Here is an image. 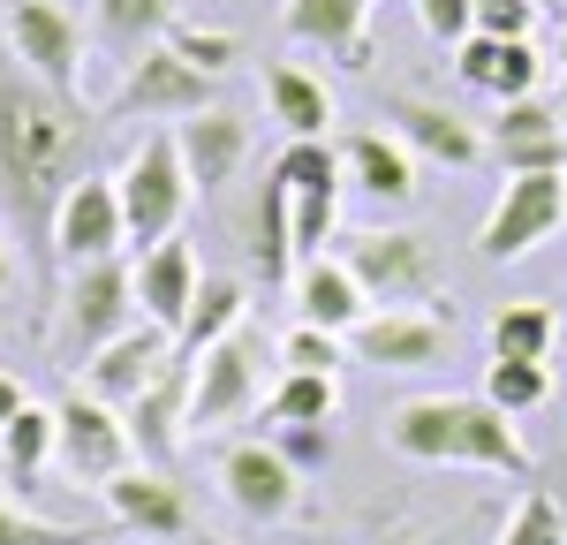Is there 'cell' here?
Returning a JSON list of instances; mask_svg holds the SVG:
<instances>
[{
  "instance_id": "6da1fadb",
  "label": "cell",
  "mask_w": 567,
  "mask_h": 545,
  "mask_svg": "<svg viewBox=\"0 0 567 545\" xmlns=\"http://www.w3.org/2000/svg\"><path fill=\"white\" fill-rule=\"evenodd\" d=\"M91 122L84 99L45 91L8 45H0V220L31 250V266L53 272V213L91 175Z\"/></svg>"
},
{
  "instance_id": "7a4b0ae2",
  "label": "cell",
  "mask_w": 567,
  "mask_h": 545,
  "mask_svg": "<svg viewBox=\"0 0 567 545\" xmlns=\"http://www.w3.org/2000/svg\"><path fill=\"white\" fill-rule=\"evenodd\" d=\"M386 448L401 462H424V470H439V462H470V470H499V477L537 470L515 417L492 409L484 394H416V402H401L386 417Z\"/></svg>"
},
{
  "instance_id": "3957f363",
  "label": "cell",
  "mask_w": 567,
  "mask_h": 545,
  "mask_svg": "<svg viewBox=\"0 0 567 545\" xmlns=\"http://www.w3.org/2000/svg\"><path fill=\"white\" fill-rule=\"evenodd\" d=\"M333 243H341L333 258L363 280L371 311H409V304L439 296L432 235H416V227H355V235H333Z\"/></svg>"
},
{
  "instance_id": "277c9868",
  "label": "cell",
  "mask_w": 567,
  "mask_h": 545,
  "mask_svg": "<svg viewBox=\"0 0 567 545\" xmlns=\"http://www.w3.org/2000/svg\"><path fill=\"white\" fill-rule=\"evenodd\" d=\"M122 220H130V243L136 250H159V243H175L182 213H189V167H182L175 152V130H152L144 144H130V160H122Z\"/></svg>"
},
{
  "instance_id": "5b68a950",
  "label": "cell",
  "mask_w": 567,
  "mask_h": 545,
  "mask_svg": "<svg viewBox=\"0 0 567 545\" xmlns=\"http://www.w3.org/2000/svg\"><path fill=\"white\" fill-rule=\"evenodd\" d=\"M53 311H61V341H69V357H99L106 341H122L136 318V266L122 258H106V266H76L61 280V296H53Z\"/></svg>"
},
{
  "instance_id": "8992f818",
  "label": "cell",
  "mask_w": 567,
  "mask_h": 545,
  "mask_svg": "<svg viewBox=\"0 0 567 545\" xmlns=\"http://www.w3.org/2000/svg\"><path fill=\"white\" fill-rule=\"evenodd\" d=\"M0 45L45 91L76 99V84H84V23H76V8H61V0H0Z\"/></svg>"
},
{
  "instance_id": "52a82bcc",
  "label": "cell",
  "mask_w": 567,
  "mask_h": 545,
  "mask_svg": "<svg viewBox=\"0 0 567 545\" xmlns=\"http://www.w3.org/2000/svg\"><path fill=\"white\" fill-rule=\"evenodd\" d=\"M213 84H219V76L189 69L175 45H152V53H136L130 69H122V84H114V99H106V114H114V122H189V114L219 106Z\"/></svg>"
},
{
  "instance_id": "ba28073f",
  "label": "cell",
  "mask_w": 567,
  "mask_h": 545,
  "mask_svg": "<svg viewBox=\"0 0 567 545\" xmlns=\"http://www.w3.org/2000/svg\"><path fill=\"white\" fill-rule=\"evenodd\" d=\"M53 462H61L76 485H114V477L136 462L122 409L84 394V387H76L69 402H53Z\"/></svg>"
},
{
  "instance_id": "9c48e42d",
  "label": "cell",
  "mask_w": 567,
  "mask_h": 545,
  "mask_svg": "<svg viewBox=\"0 0 567 545\" xmlns=\"http://www.w3.org/2000/svg\"><path fill=\"white\" fill-rule=\"evenodd\" d=\"M567 227V175H507L492 220L477 227V258L484 266H515L537 243H553Z\"/></svg>"
},
{
  "instance_id": "30bf717a",
  "label": "cell",
  "mask_w": 567,
  "mask_h": 545,
  "mask_svg": "<svg viewBox=\"0 0 567 545\" xmlns=\"http://www.w3.org/2000/svg\"><path fill=\"white\" fill-rule=\"evenodd\" d=\"M258 379H265V333L235 326L219 349L197 357V387H189V432H227L235 417L258 409Z\"/></svg>"
},
{
  "instance_id": "8fae6325",
  "label": "cell",
  "mask_w": 567,
  "mask_h": 545,
  "mask_svg": "<svg viewBox=\"0 0 567 545\" xmlns=\"http://www.w3.org/2000/svg\"><path fill=\"white\" fill-rule=\"evenodd\" d=\"M272 167L288 175V213H296V266H303V258H318V250L341 235V189H349V175H341V152H333L326 136H318V144H288Z\"/></svg>"
},
{
  "instance_id": "7c38bea8",
  "label": "cell",
  "mask_w": 567,
  "mask_h": 545,
  "mask_svg": "<svg viewBox=\"0 0 567 545\" xmlns=\"http://www.w3.org/2000/svg\"><path fill=\"white\" fill-rule=\"evenodd\" d=\"M219 493H227V507L243 523H258V531H280V523L303 515V477L280 462L272 440H235V448L219 454Z\"/></svg>"
},
{
  "instance_id": "4fadbf2b",
  "label": "cell",
  "mask_w": 567,
  "mask_h": 545,
  "mask_svg": "<svg viewBox=\"0 0 567 545\" xmlns=\"http://www.w3.org/2000/svg\"><path fill=\"white\" fill-rule=\"evenodd\" d=\"M122 243H130V220H122L114 175H84L61 197V213H53V266L61 272L106 266V258H122Z\"/></svg>"
},
{
  "instance_id": "5bb4252c",
  "label": "cell",
  "mask_w": 567,
  "mask_h": 545,
  "mask_svg": "<svg viewBox=\"0 0 567 545\" xmlns=\"http://www.w3.org/2000/svg\"><path fill=\"white\" fill-rule=\"evenodd\" d=\"M235 243H243V258L265 288L296 280V213H288V175L280 167H265V182H250V197L235 213Z\"/></svg>"
},
{
  "instance_id": "9a60e30c",
  "label": "cell",
  "mask_w": 567,
  "mask_h": 545,
  "mask_svg": "<svg viewBox=\"0 0 567 545\" xmlns=\"http://www.w3.org/2000/svg\"><path fill=\"white\" fill-rule=\"evenodd\" d=\"M189 387H197V363H167L130 409H122V424H130V448L144 470H167L182 454V432H189Z\"/></svg>"
},
{
  "instance_id": "2e32d148",
  "label": "cell",
  "mask_w": 567,
  "mask_h": 545,
  "mask_svg": "<svg viewBox=\"0 0 567 545\" xmlns=\"http://www.w3.org/2000/svg\"><path fill=\"white\" fill-rule=\"evenodd\" d=\"M175 152H182V167H189V189L219 197L235 182V167L250 160V122L235 106H205V114L175 122Z\"/></svg>"
},
{
  "instance_id": "e0dca14e",
  "label": "cell",
  "mask_w": 567,
  "mask_h": 545,
  "mask_svg": "<svg viewBox=\"0 0 567 545\" xmlns=\"http://www.w3.org/2000/svg\"><path fill=\"white\" fill-rule=\"evenodd\" d=\"M446 326L454 318H439V311H371L349 333V349L363 363H379V371H432L446 357Z\"/></svg>"
},
{
  "instance_id": "ac0fdd59",
  "label": "cell",
  "mask_w": 567,
  "mask_h": 545,
  "mask_svg": "<svg viewBox=\"0 0 567 545\" xmlns=\"http://www.w3.org/2000/svg\"><path fill=\"white\" fill-rule=\"evenodd\" d=\"M175 363V333H159V326H130L122 341H106L99 357L84 363V379H91V394L99 402H114V409H130L159 371Z\"/></svg>"
},
{
  "instance_id": "d6986e66",
  "label": "cell",
  "mask_w": 567,
  "mask_h": 545,
  "mask_svg": "<svg viewBox=\"0 0 567 545\" xmlns=\"http://www.w3.org/2000/svg\"><path fill=\"white\" fill-rule=\"evenodd\" d=\"M296 326H326V333H341L349 341L355 326L371 318V296H363V280H355L333 250H318V258H303L296 266Z\"/></svg>"
},
{
  "instance_id": "ffe728a7",
  "label": "cell",
  "mask_w": 567,
  "mask_h": 545,
  "mask_svg": "<svg viewBox=\"0 0 567 545\" xmlns=\"http://www.w3.org/2000/svg\"><path fill=\"white\" fill-rule=\"evenodd\" d=\"M197 250L189 243H159V250H136V318L159 326V333H182V318L197 304Z\"/></svg>"
},
{
  "instance_id": "44dd1931",
  "label": "cell",
  "mask_w": 567,
  "mask_h": 545,
  "mask_svg": "<svg viewBox=\"0 0 567 545\" xmlns=\"http://www.w3.org/2000/svg\"><path fill=\"white\" fill-rule=\"evenodd\" d=\"M106 493V507H114V523L122 531H144V538H189V500H182V485L167 477V470H144V462H130L114 485H99Z\"/></svg>"
},
{
  "instance_id": "7402d4cb",
  "label": "cell",
  "mask_w": 567,
  "mask_h": 545,
  "mask_svg": "<svg viewBox=\"0 0 567 545\" xmlns=\"http://www.w3.org/2000/svg\"><path fill=\"white\" fill-rule=\"evenodd\" d=\"M454 76L484 99H499V106H515V99L537 91L545 53H537V39H462L454 45Z\"/></svg>"
},
{
  "instance_id": "603a6c76",
  "label": "cell",
  "mask_w": 567,
  "mask_h": 545,
  "mask_svg": "<svg viewBox=\"0 0 567 545\" xmlns=\"http://www.w3.org/2000/svg\"><path fill=\"white\" fill-rule=\"evenodd\" d=\"M386 122L393 136L409 144V152H424V160H439V167H470L484 152V136L454 114V106H439V99H416V91H393L386 99Z\"/></svg>"
},
{
  "instance_id": "cb8c5ba5",
  "label": "cell",
  "mask_w": 567,
  "mask_h": 545,
  "mask_svg": "<svg viewBox=\"0 0 567 545\" xmlns=\"http://www.w3.org/2000/svg\"><path fill=\"white\" fill-rule=\"evenodd\" d=\"M363 23H371V0H288V8H280V31H288L296 45L333 53L341 69H371Z\"/></svg>"
},
{
  "instance_id": "d4e9b609",
  "label": "cell",
  "mask_w": 567,
  "mask_h": 545,
  "mask_svg": "<svg viewBox=\"0 0 567 545\" xmlns=\"http://www.w3.org/2000/svg\"><path fill=\"white\" fill-rule=\"evenodd\" d=\"M341 175H349L355 197H371V205H416V160H409V144L386 130H355L341 144Z\"/></svg>"
},
{
  "instance_id": "484cf974",
  "label": "cell",
  "mask_w": 567,
  "mask_h": 545,
  "mask_svg": "<svg viewBox=\"0 0 567 545\" xmlns=\"http://www.w3.org/2000/svg\"><path fill=\"white\" fill-rule=\"evenodd\" d=\"M265 114L288 130V144H318L333 130V91H326V76H310L296 61H272L265 69Z\"/></svg>"
},
{
  "instance_id": "4316f807",
  "label": "cell",
  "mask_w": 567,
  "mask_h": 545,
  "mask_svg": "<svg viewBox=\"0 0 567 545\" xmlns=\"http://www.w3.org/2000/svg\"><path fill=\"white\" fill-rule=\"evenodd\" d=\"M182 23L175 0H91V39L106 45L122 69H130L136 53H152V45H167V31Z\"/></svg>"
},
{
  "instance_id": "83f0119b",
  "label": "cell",
  "mask_w": 567,
  "mask_h": 545,
  "mask_svg": "<svg viewBox=\"0 0 567 545\" xmlns=\"http://www.w3.org/2000/svg\"><path fill=\"white\" fill-rule=\"evenodd\" d=\"M235 326H250V288H243L235 272H205V280H197V304H189V318H182V333H175V357L197 363L205 349H219Z\"/></svg>"
},
{
  "instance_id": "f1b7e54d",
  "label": "cell",
  "mask_w": 567,
  "mask_h": 545,
  "mask_svg": "<svg viewBox=\"0 0 567 545\" xmlns=\"http://www.w3.org/2000/svg\"><path fill=\"white\" fill-rule=\"evenodd\" d=\"M553 333H560V318H553V304H537V296L492 311V326H484L492 357H507V363H545L553 357Z\"/></svg>"
},
{
  "instance_id": "f546056e",
  "label": "cell",
  "mask_w": 567,
  "mask_h": 545,
  "mask_svg": "<svg viewBox=\"0 0 567 545\" xmlns=\"http://www.w3.org/2000/svg\"><path fill=\"white\" fill-rule=\"evenodd\" d=\"M39 462H53V409L23 402V409H16V424L0 432V485L39 493Z\"/></svg>"
},
{
  "instance_id": "4dcf8cb0",
  "label": "cell",
  "mask_w": 567,
  "mask_h": 545,
  "mask_svg": "<svg viewBox=\"0 0 567 545\" xmlns=\"http://www.w3.org/2000/svg\"><path fill=\"white\" fill-rule=\"evenodd\" d=\"M333 409H341V387H333V379H318V371H280L272 394H265V424H272V432H280V424H333Z\"/></svg>"
},
{
  "instance_id": "1f68e13d",
  "label": "cell",
  "mask_w": 567,
  "mask_h": 545,
  "mask_svg": "<svg viewBox=\"0 0 567 545\" xmlns=\"http://www.w3.org/2000/svg\"><path fill=\"white\" fill-rule=\"evenodd\" d=\"M537 144H567V130H560V106L529 91V99H515V106H499L492 152H537Z\"/></svg>"
},
{
  "instance_id": "d6a6232c",
  "label": "cell",
  "mask_w": 567,
  "mask_h": 545,
  "mask_svg": "<svg viewBox=\"0 0 567 545\" xmlns=\"http://www.w3.org/2000/svg\"><path fill=\"white\" fill-rule=\"evenodd\" d=\"M106 531H91V523H53L39 507H23V500L0 493V545H99Z\"/></svg>"
},
{
  "instance_id": "836d02e7",
  "label": "cell",
  "mask_w": 567,
  "mask_h": 545,
  "mask_svg": "<svg viewBox=\"0 0 567 545\" xmlns=\"http://www.w3.org/2000/svg\"><path fill=\"white\" fill-rule=\"evenodd\" d=\"M553 394V379H545V363H507V357H492L484 363V402L492 409H507V417H529V409Z\"/></svg>"
},
{
  "instance_id": "e575fe53",
  "label": "cell",
  "mask_w": 567,
  "mask_h": 545,
  "mask_svg": "<svg viewBox=\"0 0 567 545\" xmlns=\"http://www.w3.org/2000/svg\"><path fill=\"white\" fill-rule=\"evenodd\" d=\"M499 545H567V507H560V493L529 485V493L515 500V515H507Z\"/></svg>"
},
{
  "instance_id": "d590c367",
  "label": "cell",
  "mask_w": 567,
  "mask_h": 545,
  "mask_svg": "<svg viewBox=\"0 0 567 545\" xmlns=\"http://www.w3.org/2000/svg\"><path fill=\"white\" fill-rule=\"evenodd\" d=\"M341 333H326V326H296L288 341H280V371H318V379H333L341 371Z\"/></svg>"
},
{
  "instance_id": "8d00e7d4",
  "label": "cell",
  "mask_w": 567,
  "mask_h": 545,
  "mask_svg": "<svg viewBox=\"0 0 567 545\" xmlns=\"http://www.w3.org/2000/svg\"><path fill=\"white\" fill-rule=\"evenodd\" d=\"M272 448H280V462L296 470V477H318L326 462H333V424H280V432H265Z\"/></svg>"
},
{
  "instance_id": "74e56055",
  "label": "cell",
  "mask_w": 567,
  "mask_h": 545,
  "mask_svg": "<svg viewBox=\"0 0 567 545\" xmlns=\"http://www.w3.org/2000/svg\"><path fill=\"white\" fill-rule=\"evenodd\" d=\"M167 45H175L189 69H205V76H227V69L243 61V45L227 39V31H197V23H175V31H167Z\"/></svg>"
},
{
  "instance_id": "f35d334b",
  "label": "cell",
  "mask_w": 567,
  "mask_h": 545,
  "mask_svg": "<svg viewBox=\"0 0 567 545\" xmlns=\"http://www.w3.org/2000/svg\"><path fill=\"white\" fill-rule=\"evenodd\" d=\"M470 8H477V31L470 39H529L537 16H545L537 0H470Z\"/></svg>"
},
{
  "instance_id": "ab89813d",
  "label": "cell",
  "mask_w": 567,
  "mask_h": 545,
  "mask_svg": "<svg viewBox=\"0 0 567 545\" xmlns=\"http://www.w3.org/2000/svg\"><path fill=\"white\" fill-rule=\"evenodd\" d=\"M409 8H416L424 39H439V45H462L477 31V8H470V0H409Z\"/></svg>"
},
{
  "instance_id": "60d3db41",
  "label": "cell",
  "mask_w": 567,
  "mask_h": 545,
  "mask_svg": "<svg viewBox=\"0 0 567 545\" xmlns=\"http://www.w3.org/2000/svg\"><path fill=\"white\" fill-rule=\"evenodd\" d=\"M31 402V394H23V387H16V379H8V371H0V432H8V424H16V409Z\"/></svg>"
},
{
  "instance_id": "b9f144b4",
  "label": "cell",
  "mask_w": 567,
  "mask_h": 545,
  "mask_svg": "<svg viewBox=\"0 0 567 545\" xmlns=\"http://www.w3.org/2000/svg\"><path fill=\"white\" fill-rule=\"evenodd\" d=\"M8 288H16V250L0 243V296H8Z\"/></svg>"
},
{
  "instance_id": "7bdbcfd3",
  "label": "cell",
  "mask_w": 567,
  "mask_h": 545,
  "mask_svg": "<svg viewBox=\"0 0 567 545\" xmlns=\"http://www.w3.org/2000/svg\"><path fill=\"white\" fill-rule=\"evenodd\" d=\"M553 106H560V130H567V69H560V99H553Z\"/></svg>"
},
{
  "instance_id": "ee69618b",
  "label": "cell",
  "mask_w": 567,
  "mask_h": 545,
  "mask_svg": "<svg viewBox=\"0 0 567 545\" xmlns=\"http://www.w3.org/2000/svg\"><path fill=\"white\" fill-rule=\"evenodd\" d=\"M560 69H567V23H560Z\"/></svg>"
},
{
  "instance_id": "f6af8a7d",
  "label": "cell",
  "mask_w": 567,
  "mask_h": 545,
  "mask_svg": "<svg viewBox=\"0 0 567 545\" xmlns=\"http://www.w3.org/2000/svg\"><path fill=\"white\" fill-rule=\"evenodd\" d=\"M537 8H560V0H537Z\"/></svg>"
},
{
  "instance_id": "bcb514c9",
  "label": "cell",
  "mask_w": 567,
  "mask_h": 545,
  "mask_svg": "<svg viewBox=\"0 0 567 545\" xmlns=\"http://www.w3.org/2000/svg\"><path fill=\"white\" fill-rule=\"evenodd\" d=\"M560 485H567V470H560ZM560 507H567V500H560Z\"/></svg>"
},
{
  "instance_id": "7dc6e473",
  "label": "cell",
  "mask_w": 567,
  "mask_h": 545,
  "mask_svg": "<svg viewBox=\"0 0 567 545\" xmlns=\"http://www.w3.org/2000/svg\"><path fill=\"white\" fill-rule=\"evenodd\" d=\"M560 8H567V0H560Z\"/></svg>"
},
{
  "instance_id": "c3c4849f",
  "label": "cell",
  "mask_w": 567,
  "mask_h": 545,
  "mask_svg": "<svg viewBox=\"0 0 567 545\" xmlns=\"http://www.w3.org/2000/svg\"><path fill=\"white\" fill-rule=\"evenodd\" d=\"M205 545H213V538H205Z\"/></svg>"
}]
</instances>
